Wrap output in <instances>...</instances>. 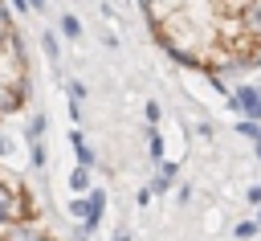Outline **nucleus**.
<instances>
[{
	"instance_id": "1",
	"label": "nucleus",
	"mask_w": 261,
	"mask_h": 241,
	"mask_svg": "<svg viewBox=\"0 0 261 241\" xmlns=\"http://www.w3.org/2000/svg\"><path fill=\"white\" fill-rule=\"evenodd\" d=\"M0 221H33V204H29V188H8L0 180Z\"/></svg>"
},
{
	"instance_id": "2",
	"label": "nucleus",
	"mask_w": 261,
	"mask_h": 241,
	"mask_svg": "<svg viewBox=\"0 0 261 241\" xmlns=\"http://www.w3.org/2000/svg\"><path fill=\"white\" fill-rule=\"evenodd\" d=\"M102 216H106V188H90V192H86V216H82V233L90 237V233L102 225Z\"/></svg>"
},
{
	"instance_id": "3",
	"label": "nucleus",
	"mask_w": 261,
	"mask_h": 241,
	"mask_svg": "<svg viewBox=\"0 0 261 241\" xmlns=\"http://www.w3.org/2000/svg\"><path fill=\"white\" fill-rule=\"evenodd\" d=\"M69 143H73V159H77V167H94V163H98V155H94V147L86 143V135H82L77 127L69 131Z\"/></svg>"
},
{
	"instance_id": "4",
	"label": "nucleus",
	"mask_w": 261,
	"mask_h": 241,
	"mask_svg": "<svg viewBox=\"0 0 261 241\" xmlns=\"http://www.w3.org/2000/svg\"><path fill=\"white\" fill-rule=\"evenodd\" d=\"M29 102L16 94V86H4L0 82V118H8V114H16V110H24Z\"/></svg>"
},
{
	"instance_id": "5",
	"label": "nucleus",
	"mask_w": 261,
	"mask_h": 241,
	"mask_svg": "<svg viewBox=\"0 0 261 241\" xmlns=\"http://www.w3.org/2000/svg\"><path fill=\"white\" fill-rule=\"evenodd\" d=\"M57 37L77 41V37H82V20H77L73 12H61V16H57Z\"/></svg>"
},
{
	"instance_id": "6",
	"label": "nucleus",
	"mask_w": 261,
	"mask_h": 241,
	"mask_svg": "<svg viewBox=\"0 0 261 241\" xmlns=\"http://www.w3.org/2000/svg\"><path fill=\"white\" fill-rule=\"evenodd\" d=\"M41 53H45V57H49L53 65L61 61V37H57L53 29H45V33H41Z\"/></svg>"
},
{
	"instance_id": "7",
	"label": "nucleus",
	"mask_w": 261,
	"mask_h": 241,
	"mask_svg": "<svg viewBox=\"0 0 261 241\" xmlns=\"http://www.w3.org/2000/svg\"><path fill=\"white\" fill-rule=\"evenodd\" d=\"M45 131H49V118H45V114H33V118H29V127H24V139H29V143H41V139H45Z\"/></svg>"
},
{
	"instance_id": "8",
	"label": "nucleus",
	"mask_w": 261,
	"mask_h": 241,
	"mask_svg": "<svg viewBox=\"0 0 261 241\" xmlns=\"http://www.w3.org/2000/svg\"><path fill=\"white\" fill-rule=\"evenodd\" d=\"M69 188H73V196H86L94 184H90V167H73L69 172Z\"/></svg>"
},
{
	"instance_id": "9",
	"label": "nucleus",
	"mask_w": 261,
	"mask_h": 241,
	"mask_svg": "<svg viewBox=\"0 0 261 241\" xmlns=\"http://www.w3.org/2000/svg\"><path fill=\"white\" fill-rule=\"evenodd\" d=\"M147 147H151V159L163 163V139H159V127H147Z\"/></svg>"
},
{
	"instance_id": "10",
	"label": "nucleus",
	"mask_w": 261,
	"mask_h": 241,
	"mask_svg": "<svg viewBox=\"0 0 261 241\" xmlns=\"http://www.w3.org/2000/svg\"><path fill=\"white\" fill-rule=\"evenodd\" d=\"M29 163H33L37 172H45V163H49V151H45V143H29Z\"/></svg>"
},
{
	"instance_id": "11",
	"label": "nucleus",
	"mask_w": 261,
	"mask_h": 241,
	"mask_svg": "<svg viewBox=\"0 0 261 241\" xmlns=\"http://www.w3.org/2000/svg\"><path fill=\"white\" fill-rule=\"evenodd\" d=\"M249 4H253V0H216V8H220V12H232V16H237V12H245Z\"/></svg>"
},
{
	"instance_id": "12",
	"label": "nucleus",
	"mask_w": 261,
	"mask_h": 241,
	"mask_svg": "<svg viewBox=\"0 0 261 241\" xmlns=\"http://www.w3.org/2000/svg\"><path fill=\"white\" fill-rule=\"evenodd\" d=\"M12 151H16V143H12V139L0 131V163H8V159H12Z\"/></svg>"
},
{
	"instance_id": "13",
	"label": "nucleus",
	"mask_w": 261,
	"mask_h": 241,
	"mask_svg": "<svg viewBox=\"0 0 261 241\" xmlns=\"http://www.w3.org/2000/svg\"><path fill=\"white\" fill-rule=\"evenodd\" d=\"M69 216H73V221L86 216V196H73V200H69Z\"/></svg>"
},
{
	"instance_id": "14",
	"label": "nucleus",
	"mask_w": 261,
	"mask_h": 241,
	"mask_svg": "<svg viewBox=\"0 0 261 241\" xmlns=\"http://www.w3.org/2000/svg\"><path fill=\"white\" fill-rule=\"evenodd\" d=\"M4 8L8 12H16V16H29L33 8H29V0H4Z\"/></svg>"
},
{
	"instance_id": "15",
	"label": "nucleus",
	"mask_w": 261,
	"mask_h": 241,
	"mask_svg": "<svg viewBox=\"0 0 261 241\" xmlns=\"http://www.w3.org/2000/svg\"><path fill=\"white\" fill-rule=\"evenodd\" d=\"M159 114H163L159 102H147V127H159Z\"/></svg>"
},
{
	"instance_id": "16",
	"label": "nucleus",
	"mask_w": 261,
	"mask_h": 241,
	"mask_svg": "<svg viewBox=\"0 0 261 241\" xmlns=\"http://www.w3.org/2000/svg\"><path fill=\"white\" fill-rule=\"evenodd\" d=\"M253 233H257V221H241L237 225V237H253Z\"/></svg>"
},
{
	"instance_id": "17",
	"label": "nucleus",
	"mask_w": 261,
	"mask_h": 241,
	"mask_svg": "<svg viewBox=\"0 0 261 241\" xmlns=\"http://www.w3.org/2000/svg\"><path fill=\"white\" fill-rule=\"evenodd\" d=\"M249 200H253V204H261V184H257V188H249Z\"/></svg>"
},
{
	"instance_id": "18",
	"label": "nucleus",
	"mask_w": 261,
	"mask_h": 241,
	"mask_svg": "<svg viewBox=\"0 0 261 241\" xmlns=\"http://www.w3.org/2000/svg\"><path fill=\"white\" fill-rule=\"evenodd\" d=\"M45 4H49V0H29V8H33V12H45Z\"/></svg>"
},
{
	"instance_id": "19",
	"label": "nucleus",
	"mask_w": 261,
	"mask_h": 241,
	"mask_svg": "<svg viewBox=\"0 0 261 241\" xmlns=\"http://www.w3.org/2000/svg\"><path fill=\"white\" fill-rule=\"evenodd\" d=\"M110 241H130V233H114V237H110Z\"/></svg>"
},
{
	"instance_id": "20",
	"label": "nucleus",
	"mask_w": 261,
	"mask_h": 241,
	"mask_svg": "<svg viewBox=\"0 0 261 241\" xmlns=\"http://www.w3.org/2000/svg\"><path fill=\"white\" fill-rule=\"evenodd\" d=\"M257 151H261V143H257Z\"/></svg>"
},
{
	"instance_id": "21",
	"label": "nucleus",
	"mask_w": 261,
	"mask_h": 241,
	"mask_svg": "<svg viewBox=\"0 0 261 241\" xmlns=\"http://www.w3.org/2000/svg\"><path fill=\"white\" fill-rule=\"evenodd\" d=\"M257 221H261V216H257Z\"/></svg>"
}]
</instances>
